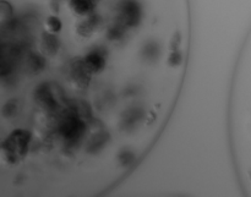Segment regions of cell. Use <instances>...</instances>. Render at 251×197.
<instances>
[{
  "instance_id": "6da1fadb",
  "label": "cell",
  "mask_w": 251,
  "mask_h": 197,
  "mask_svg": "<svg viewBox=\"0 0 251 197\" xmlns=\"http://www.w3.org/2000/svg\"><path fill=\"white\" fill-rule=\"evenodd\" d=\"M189 0H0V131L43 161H119L178 102Z\"/></svg>"
}]
</instances>
